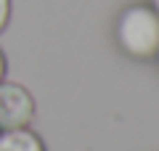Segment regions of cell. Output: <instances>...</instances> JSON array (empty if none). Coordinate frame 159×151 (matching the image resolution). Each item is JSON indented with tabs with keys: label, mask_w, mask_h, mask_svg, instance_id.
Returning <instances> with one entry per match:
<instances>
[{
	"label": "cell",
	"mask_w": 159,
	"mask_h": 151,
	"mask_svg": "<svg viewBox=\"0 0 159 151\" xmlns=\"http://www.w3.org/2000/svg\"><path fill=\"white\" fill-rule=\"evenodd\" d=\"M114 34L119 50L130 58H154L159 53V13L148 3H130L119 13Z\"/></svg>",
	"instance_id": "obj_1"
},
{
	"label": "cell",
	"mask_w": 159,
	"mask_h": 151,
	"mask_svg": "<svg viewBox=\"0 0 159 151\" xmlns=\"http://www.w3.org/2000/svg\"><path fill=\"white\" fill-rule=\"evenodd\" d=\"M34 119V98L19 82H0V130L29 127Z\"/></svg>",
	"instance_id": "obj_2"
},
{
	"label": "cell",
	"mask_w": 159,
	"mask_h": 151,
	"mask_svg": "<svg viewBox=\"0 0 159 151\" xmlns=\"http://www.w3.org/2000/svg\"><path fill=\"white\" fill-rule=\"evenodd\" d=\"M0 151H45V143L29 127L0 130Z\"/></svg>",
	"instance_id": "obj_3"
},
{
	"label": "cell",
	"mask_w": 159,
	"mask_h": 151,
	"mask_svg": "<svg viewBox=\"0 0 159 151\" xmlns=\"http://www.w3.org/2000/svg\"><path fill=\"white\" fill-rule=\"evenodd\" d=\"M8 19H11V0H0V32L8 27Z\"/></svg>",
	"instance_id": "obj_4"
},
{
	"label": "cell",
	"mask_w": 159,
	"mask_h": 151,
	"mask_svg": "<svg viewBox=\"0 0 159 151\" xmlns=\"http://www.w3.org/2000/svg\"><path fill=\"white\" fill-rule=\"evenodd\" d=\"M6 69H8V64H6V56H3V50H0V82L6 80Z\"/></svg>",
	"instance_id": "obj_5"
},
{
	"label": "cell",
	"mask_w": 159,
	"mask_h": 151,
	"mask_svg": "<svg viewBox=\"0 0 159 151\" xmlns=\"http://www.w3.org/2000/svg\"><path fill=\"white\" fill-rule=\"evenodd\" d=\"M151 6H154V11L159 13V0H151Z\"/></svg>",
	"instance_id": "obj_6"
},
{
	"label": "cell",
	"mask_w": 159,
	"mask_h": 151,
	"mask_svg": "<svg viewBox=\"0 0 159 151\" xmlns=\"http://www.w3.org/2000/svg\"><path fill=\"white\" fill-rule=\"evenodd\" d=\"M154 58H157V64H159V53H157V56H154Z\"/></svg>",
	"instance_id": "obj_7"
}]
</instances>
